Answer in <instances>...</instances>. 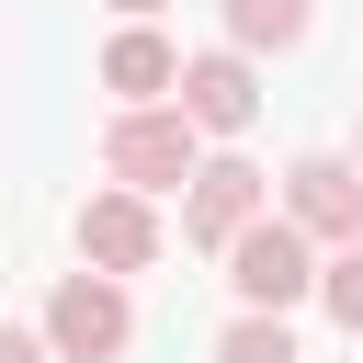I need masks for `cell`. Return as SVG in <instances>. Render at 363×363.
Returning <instances> with one entry per match:
<instances>
[{
    "label": "cell",
    "instance_id": "cell-5",
    "mask_svg": "<svg viewBox=\"0 0 363 363\" xmlns=\"http://www.w3.org/2000/svg\"><path fill=\"white\" fill-rule=\"evenodd\" d=\"M261 204H272V182H261L250 159H193V182H182V238H193V250H227Z\"/></svg>",
    "mask_w": 363,
    "mask_h": 363
},
{
    "label": "cell",
    "instance_id": "cell-8",
    "mask_svg": "<svg viewBox=\"0 0 363 363\" xmlns=\"http://www.w3.org/2000/svg\"><path fill=\"white\" fill-rule=\"evenodd\" d=\"M170 79H182V45H170L159 23H125V34L102 45V91H125V102H170Z\"/></svg>",
    "mask_w": 363,
    "mask_h": 363
},
{
    "label": "cell",
    "instance_id": "cell-12",
    "mask_svg": "<svg viewBox=\"0 0 363 363\" xmlns=\"http://www.w3.org/2000/svg\"><path fill=\"white\" fill-rule=\"evenodd\" d=\"M0 363H57V352H45V329H0Z\"/></svg>",
    "mask_w": 363,
    "mask_h": 363
},
{
    "label": "cell",
    "instance_id": "cell-6",
    "mask_svg": "<svg viewBox=\"0 0 363 363\" xmlns=\"http://www.w3.org/2000/svg\"><path fill=\"white\" fill-rule=\"evenodd\" d=\"M170 102L193 113V136H238V125L261 113V79H250V45H216V57H182Z\"/></svg>",
    "mask_w": 363,
    "mask_h": 363
},
{
    "label": "cell",
    "instance_id": "cell-14",
    "mask_svg": "<svg viewBox=\"0 0 363 363\" xmlns=\"http://www.w3.org/2000/svg\"><path fill=\"white\" fill-rule=\"evenodd\" d=\"M352 170H363V136H352Z\"/></svg>",
    "mask_w": 363,
    "mask_h": 363
},
{
    "label": "cell",
    "instance_id": "cell-10",
    "mask_svg": "<svg viewBox=\"0 0 363 363\" xmlns=\"http://www.w3.org/2000/svg\"><path fill=\"white\" fill-rule=\"evenodd\" d=\"M216 363H306V352H295V329H284L272 306H238V318L216 329Z\"/></svg>",
    "mask_w": 363,
    "mask_h": 363
},
{
    "label": "cell",
    "instance_id": "cell-7",
    "mask_svg": "<svg viewBox=\"0 0 363 363\" xmlns=\"http://www.w3.org/2000/svg\"><path fill=\"white\" fill-rule=\"evenodd\" d=\"M79 261H91V272H147V261H159V204H147L136 182L91 193V204H79Z\"/></svg>",
    "mask_w": 363,
    "mask_h": 363
},
{
    "label": "cell",
    "instance_id": "cell-4",
    "mask_svg": "<svg viewBox=\"0 0 363 363\" xmlns=\"http://www.w3.org/2000/svg\"><path fill=\"white\" fill-rule=\"evenodd\" d=\"M284 216L318 238V250H340V238H363V170L340 159V147H306L295 170H284Z\"/></svg>",
    "mask_w": 363,
    "mask_h": 363
},
{
    "label": "cell",
    "instance_id": "cell-2",
    "mask_svg": "<svg viewBox=\"0 0 363 363\" xmlns=\"http://www.w3.org/2000/svg\"><path fill=\"white\" fill-rule=\"evenodd\" d=\"M193 159H204V147H193V113H182V102H125V113L102 125V170L136 182V193H182Z\"/></svg>",
    "mask_w": 363,
    "mask_h": 363
},
{
    "label": "cell",
    "instance_id": "cell-9",
    "mask_svg": "<svg viewBox=\"0 0 363 363\" xmlns=\"http://www.w3.org/2000/svg\"><path fill=\"white\" fill-rule=\"evenodd\" d=\"M216 11H227V45H250V57H261V45L284 57V45H306V23H318V0H216Z\"/></svg>",
    "mask_w": 363,
    "mask_h": 363
},
{
    "label": "cell",
    "instance_id": "cell-3",
    "mask_svg": "<svg viewBox=\"0 0 363 363\" xmlns=\"http://www.w3.org/2000/svg\"><path fill=\"white\" fill-rule=\"evenodd\" d=\"M125 340H136L125 272H91V261H79V272H68L57 295H45V352H57V363H113Z\"/></svg>",
    "mask_w": 363,
    "mask_h": 363
},
{
    "label": "cell",
    "instance_id": "cell-11",
    "mask_svg": "<svg viewBox=\"0 0 363 363\" xmlns=\"http://www.w3.org/2000/svg\"><path fill=\"white\" fill-rule=\"evenodd\" d=\"M318 306H329V318L363 340V238H340V250L318 261Z\"/></svg>",
    "mask_w": 363,
    "mask_h": 363
},
{
    "label": "cell",
    "instance_id": "cell-1",
    "mask_svg": "<svg viewBox=\"0 0 363 363\" xmlns=\"http://www.w3.org/2000/svg\"><path fill=\"white\" fill-rule=\"evenodd\" d=\"M216 261H227L238 306H272V318H284V306H306V295H318V238H306L284 204H261V216H250Z\"/></svg>",
    "mask_w": 363,
    "mask_h": 363
},
{
    "label": "cell",
    "instance_id": "cell-13",
    "mask_svg": "<svg viewBox=\"0 0 363 363\" xmlns=\"http://www.w3.org/2000/svg\"><path fill=\"white\" fill-rule=\"evenodd\" d=\"M113 11H125V23H147V11H159V0H113Z\"/></svg>",
    "mask_w": 363,
    "mask_h": 363
}]
</instances>
